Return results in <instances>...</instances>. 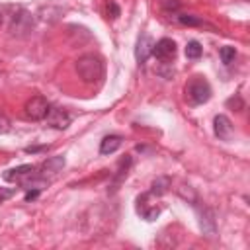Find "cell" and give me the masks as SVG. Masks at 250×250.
<instances>
[{
  "label": "cell",
  "instance_id": "1",
  "mask_svg": "<svg viewBox=\"0 0 250 250\" xmlns=\"http://www.w3.org/2000/svg\"><path fill=\"white\" fill-rule=\"evenodd\" d=\"M76 72L84 82L92 84L104 76V64L96 55H82L76 61Z\"/></svg>",
  "mask_w": 250,
  "mask_h": 250
},
{
  "label": "cell",
  "instance_id": "13",
  "mask_svg": "<svg viewBox=\"0 0 250 250\" xmlns=\"http://www.w3.org/2000/svg\"><path fill=\"white\" fill-rule=\"evenodd\" d=\"M170 186V180L168 178H158L156 182H152V188H150V195H162Z\"/></svg>",
  "mask_w": 250,
  "mask_h": 250
},
{
  "label": "cell",
  "instance_id": "19",
  "mask_svg": "<svg viewBox=\"0 0 250 250\" xmlns=\"http://www.w3.org/2000/svg\"><path fill=\"white\" fill-rule=\"evenodd\" d=\"M0 23H2V12H0Z\"/></svg>",
  "mask_w": 250,
  "mask_h": 250
},
{
  "label": "cell",
  "instance_id": "3",
  "mask_svg": "<svg viewBox=\"0 0 250 250\" xmlns=\"http://www.w3.org/2000/svg\"><path fill=\"white\" fill-rule=\"evenodd\" d=\"M49 107H51V105H49L47 98H43V96H33V98H29V100L25 102L23 113H25V117L31 119V121H41V119H45Z\"/></svg>",
  "mask_w": 250,
  "mask_h": 250
},
{
  "label": "cell",
  "instance_id": "14",
  "mask_svg": "<svg viewBox=\"0 0 250 250\" xmlns=\"http://www.w3.org/2000/svg\"><path fill=\"white\" fill-rule=\"evenodd\" d=\"M219 57H221V61L225 62V64H232L234 62V59H236V51H234V47H221V51H219Z\"/></svg>",
  "mask_w": 250,
  "mask_h": 250
},
{
  "label": "cell",
  "instance_id": "17",
  "mask_svg": "<svg viewBox=\"0 0 250 250\" xmlns=\"http://www.w3.org/2000/svg\"><path fill=\"white\" fill-rule=\"evenodd\" d=\"M39 191H41V189H33V191H29V189H27V193H25V201H31V199H35V197L39 195Z\"/></svg>",
  "mask_w": 250,
  "mask_h": 250
},
{
  "label": "cell",
  "instance_id": "10",
  "mask_svg": "<svg viewBox=\"0 0 250 250\" xmlns=\"http://www.w3.org/2000/svg\"><path fill=\"white\" fill-rule=\"evenodd\" d=\"M62 166H64V156H51V158H47V160L43 162L41 170H43L45 174H47V172L55 174V172H59Z\"/></svg>",
  "mask_w": 250,
  "mask_h": 250
},
{
  "label": "cell",
  "instance_id": "7",
  "mask_svg": "<svg viewBox=\"0 0 250 250\" xmlns=\"http://www.w3.org/2000/svg\"><path fill=\"white\" fill-rule=\"evenodd\" d=\"M152 39L146 35V33H143L141 37H139V41H137V49H135V57H137V61H139V64H143V62H146V59L152 55Z\"/></svg>",
  "mask_w": 250,
  "mask_h": 250
},
{
  "label": "cell",
  "instance_id": "2",
  "mask_svg": "<svg viewBox=\"0 0 250 250\" xmlns=\"http://www.w3.org/2000/svg\"><path fill=\"white\" fill-rule=\"evenodd\" d=\"M186 94H188L189 104L201 105V104L209 102V98H211V86H209V82H207L205 78L193 76V78L188 82V86H186Z\"/></svg>",
  "mask_w": 250,
  "mask_h": 250
},
{
  "label": "cell",
  "instance_id": "18",
  "mask_svg": "<svg viewBox=\"0 0 250 250\" xmlns=\"http://www.w3.org/2000/svg\"><path fill=\"white\" fill-rule=\"evenodd\" d=\"M109 6H111V18H117L119 16V8L115 6V2H109Z\"/></svg>",
  "mask_w": 250,
  "mask_h": 250
},
{
  "label": "cell",
  "instance_id": "8",
  "mask_svg": "<svg viewBox=\"0 0 250 250\" xmlns=\"http://www.w3.org/2000/svg\"><path fill=\"white\" fill-rule=\"evenodd\" d=\"M121 145H123V137L121 135H107L100 143V154H113Z\"/></svg>",
  "mask_w": 250,
  "mask_h": 250
},
{
  "label": "cell",
  "instance_id": "15",
  "mask_svg": "<svg viewBox=\"0 0 250 250\" xmlns=\"http://www.w3.org/2000/svg\"><path fill=\"white\" fill-rule=\"evenodd\" d=\"M10 127H12V125H10V119H8L6 115H2V113H0V135L8 133V131H10Z\"/></svg>",
  "mask_w": 250,
  "mask_h": 250
},
{
  "label": "cell",
  "instance_id": "11",
  "mask_svg": "<svg viewBox=\"0 0 250 250\" xmlns=\"http://www.w3.org/2000/svg\"><path fill=\"white\" fill-rule=\"evenodd\" d=\"M201 53H203V47L199 45V41H188V45H186V57L188 59L195 61L201 57Z\"/></svg>",
  "mask_w": 250,
  "mask_h": 250
},
{
  "label": "cell",
  "instance_id": "9",
  "mask_svg": "<svg viewBox=\"0 0 250 250\" xmlns=\"http://www.w3.org/2000/svg\"><path fill=\"white\" fill-rule=\"evenodd\" d=\"M35 170H37V168L31 166V164H21V166H16V168L6 170V172H4V180H6V182H20L23 176H27V174H31V172H35Z\"/></svg>",
  "mask_w": 250,
  "mask_h": 250
},
{
  "label": "cell",
  "instance_id": "6",
  "mask_svg": "<svg viewBox=\"0 0 250 250\" xmlns=\"http://www.w3.org/2000/svg\"><path fill=\"white\" fill-rule=\"evenodd\" d=\"M213 131L221 141H230L234 135V127L227 115H215L213 119Z\"/></svg>",
  "mask_w": 250,
  "mask_h": 250
},
{
  "label": "cell",
  "instance_id": "16",
  "mask_svg": "<svg viewBox=\"0 0 250 250\" xmlns=\"http://www.w3.org/2000/svg\"><path fill=\"white\" fill-rule=\"evenodd\" d=\"M12 195H14V189H4V188H0V201L8 199V197H12Z\"/></svg>",
  "mask_w": 250,
  "mask_h": 250
},
{
  "label": "cell",
  "instance_id": "12",
  "mask_svg": "<svg viewBox=\"0 0 250 250\" xmlns=\"http://www.w3.org/2000/svg\"><path fill=\"white\" fill-rule=\"evenodd\" d=\"M178 23L182 25H203V21L197 18V16H191V14H176L174 16Z\"/></svg>",
  "mask_w": 250,
  "mask_h": 250
},
{
  "label": "cell",
  "instance_id": "4",
  "mask_svg": "<svg viewBox=\"0 0 250 250\" xmlns=\"http://www.w3.org/2000/svg\"><path fill=\"white\" fill-rule=\"evenodd\" d=\"M176 43L170 37H162L152 45V55L160 61V62H170L176 57Z\"/></svg>",
  "mask_w": 250,
  "mask_h": 250
},
{
  "label": "cell",
  "instance_id": "5",
  "mask_svg": "<svg viewBox=\"0 0 250 250\" xmlns=\"http://www.w3.org/2000/svg\"><path fill=\"white\" fill-rule=\"evenodd\" d=\"M45 121H47L49 127L62 131V129H66L70 125V113L66 109H62V107L53 105V107H49V111L45 115Z\"/></svg>",
  "mask_w": 250,
  "mask_h": 250
}]
</instances>
